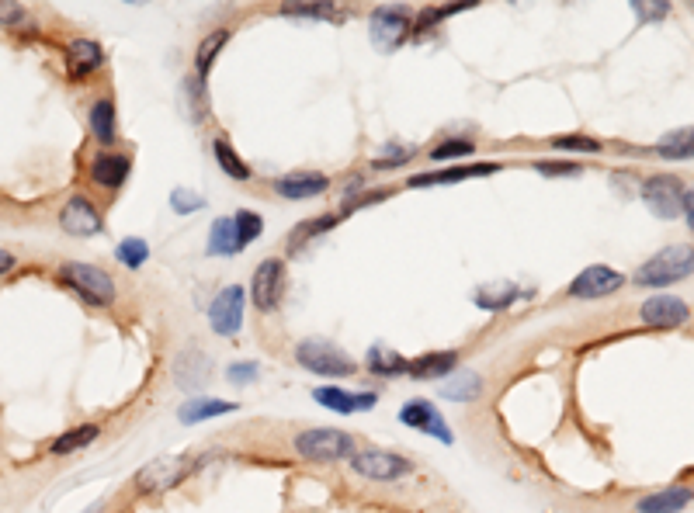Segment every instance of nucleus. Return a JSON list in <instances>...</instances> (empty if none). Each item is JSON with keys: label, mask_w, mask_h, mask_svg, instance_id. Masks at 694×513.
Instances as JSON below:
<instances>
[{"label": "nucleus", "mask_w": 694, "mask_h": 513, "mask_svg": "<svg viewBox=\"0 0 694 513\" xmlns=\"http://www.w3.org/2000/svg\"><path fill=\"white\" fill-rule=\"evenodd\" d=\"M393 198V188H379V191H358V195H351V198H344V205H341V219H347V215H354V212H361V208H372V205H382V202H389Z\"/></svg>", "instance_id": "nucleus-42"}, {"label": "nucleus", "mask_w": 694, "mask_h": 513, "mask_svg": "<svg viewBox=\"0 0 694 513\" xmlns=\"http://www.w3.org/2000/svg\"><path fill=\"white\" fill-rule=\"evenodd\" d=\"M472 4H445V7H427V11H420L417 18H413V35H424L427 28H434V25H441L445 18H455V14H462V11H469Z\"/></svg>", "instance_id": "nucleus-37"}, {"label": "nucleus", "mask_w": 694, "mask_h": 513, "mask_svg": "<svg viewBox=\"0 0 694 513\" xmlns=\"http://www.w3.org/2000/svg\"><path fill=\"white\" fill-rule=\"evenodd\" d=\"M330 177L323 170H289V174L275 177L271 191L285 202H309V198H320L330 191Z\"/></svg>", "instance_id": "nucleus-13"}, {"label": "nucleus", "mask_w": 694, "mask_h": 513, "mask_svg": "<svg viewBox=\"0 0 694 513\" xmlns=\"http://www.w3.org/2000/svg\"><path fill=\"white\" fill-rule=\"evenodd\" d=\"M622 288H625L622 271H615V267H608V264H590L566 285V299L597 302V299H608V295L622 292Z\"/></svg>", "instance_id": "nucleus-11"}, {"label": "nucleus", "mask_w": 694, "mask_h": 513, "mask_svg": "<svg viewBox=\"0 0 694 513\" xmlns=\"http://www.w3.org/2000/svg\"><path fill=\"white\" fill-rule=\"evenodd\" d=\"M521 295L524 292H521L518 285H500V292H493V288H479V292H476V306L479 309H490V312H500V309L514 306Z\"/></svg>", "instance_id": "nucleus-36"}, {"label": "nucleus", "mask_w": 694, "mask_h": 513, "mask_svg": "<svg viewBox=\"0 0 694 513\" xmlns=\"http://www.w3.org/2000/svg\"><path fill=\"white\" fill-rule=\"evenodd\" d=\"M347 468H351L358 479L379 482V486L410 479V475L417 472V465H413L410 458L396 455V451H386V448H358L351 455V462H347Z\"/></svg>", "instance_id": "nucleus-5"}, {"label": "nucleus", "mask_w": 694, "mask_h": 513, "mask_svg": "<svg viewBox=\"0 0 694 513\" xmlns=\"http://www.w3.org/2000/svg\"><path fill=\"white\" fill-rule=\"evenodd\" d=\"M632 11L639 14V21H663L670 14V4L667 0H656V4H642V0H636Z\"/></svg>", "instance_id": "nucleus-46"}, {"label": "nucleus", "mask_w": 694, "mask_h": 513, "mask_svg": "<svg viewBox=\"0 0 694 513\" xmlns=\"http://www.w3.org/2000/svg\"><path fill=\"white\" fill-rule=\"evenodd\" d=\"M476 153V143L465 136H448L441 139V143H434L431 150H427V160L434 163H448V160H469V156Z\"/></svg>", "instance_id": "nucleus-34"}, {"label": "nucleus", "mask_w": 694, "mask_h": 513, "mask_svg": "<svg viewBox=\"0 0 694 513\" xmlns=\"http://www.w3.org/2000/svg\"><path fill=\"white\" fill-rule=\"evenodd\" d=\"M56 222L66 236H77V240H91V236L105 233V219H101V208L91 202L87 195H70L56 212Z\"/></svg>", "instance_id": "nucleus-10"}, {"label": "nucleus", "mask_w": 694, "mask_h": 513, "mask_svg": "<svg viewBox=\"0 0 694 513\" xmlns=\"http://www.w3.org/2000/svg\"><path fill=\"white\" fill-rule=\"evenodd\" d=\"M313 399L323 406V410L351 416V413L375 410L379 392H347V389H341V385H323V389H313Z\"/></svg>", "instance_id": "nucleus-19"}, {"label": "nucleus", "mask_w": 694, "mask_h": 513, "mask_svg": "<svg viewBox=\"0 0 694 513\" xmlns=\"http://www.w3.org/2000/svg\"><path fill=\"white\" fill-rule=\"evenodd\" d=\"M459 371V351H434V354H417L406 364V375L417 382H445L448 375Z\"/></svg>", "instance_id": "nucleus-21"}, {"label": "nucleus", "mask_w": 694, "mask_h": 513, "mask_svg": "<svg viewBox=\"0 0 694 513\" xmlns=\"http://www.w3.org/2000/svg\"><path fill=\"white\" fill-rule=\"evenodd\" d=\"M292 451L309 465H337L351 462V455L358 451V441L341 427H306L292 437Z\"/></svg>", "instance_id": "nucleus-2"}, {"label": "nucleus", "mask_w": 694, "mask_h": 513, "mask_svg": "<svg viewBox=\"0 0 694 513\" xmlns=\"http://www.w3.org/2000/svg\"><path fill=\"white\" fill-rule=\"evenodd\" d=\"M694 274V243H670L656 250L649 260H642L632 274V285L639 288H667Z\"/></svg>", "instance_id": "nucleus-3"}, {"label": "nucleus", "mask_w": 694, "mask_h": 513, "mask_svg": "<svg viewBox=\"0 0 694 513\" xmlns=\"http://www.w3.org/2000/svg\"><path fill=\"white\" fill-rule=\"evenodd\" d=\"M212 375V361L202 351H181L174 358V385L177 389H198Z\"/></svg>", "instance_id": "nucleus-23"}, {"label": "nucleus", "mask_w": 694, "mask_h": 513, "mask_svg": "<svg viewBox=\"0 0 694 513\" xmlns=\"http://www.w3.org/2000/svg\"><path fill=\"white\" fill-rule=\"evenodd\" d=\"M694 503V489L691 486H667L656 489V493L642 496L636 503L639 513H681Z\"/></svg>", "instance_id": "nucleus-24"}, {"label": "nucleus", "mask_w": 694, "mask_h": 513, "mask_svg": "<svg viewBox=\"0 0 694 513\" xmlns=\"http://www.w3.org/2000/svg\"><path fill=\"white\" fill-rule=\"evenodd\" d=\"M14 267H18V254H11V250L0 247V278H4V274H11Z\"/></svg>", "instance_id": "nucleus-48"}, {"label": "nucleus", "mask_w": 694, "mask_h": 513, "mask_svg": "<svg viewBox=\"0 0 694 513\" xmlns=\"http://www.w3.org/2000/svg\"><path fill=\"white\" fill-rule=\"evenodd\" d=\"M406 364L410 361H406L403 354L386 351V347H372L365 358V368L372 371L375 378H400V375H406Z\"/></svg>", "instance_id": "nucleus-33"}, {"label": "nucleus", "mask_w": 694, "mask_h": 513, "mask_svg": "<svg viewBox=\"0 0 694 513\" xmlns=\"http://www.w3.org/2000/svg\"><path fill=\"white\" fill-rule=\"evenodd\" d=\"M417 156V146H386L379 156L372 160V170H379V174H389V170H403L406 163Z\"/></svg>", "instance_id": "nucleus-40"}, {"label": "nucleus", "mask_w": 694, "mask_h": 513, "mask_svg": "<svg viewBox=\"0 0 694 513\" xmlns=\"http://www.w3.org/2000/svg\"><path fill=\"white\" fill-rule=\"evenodd\" d=\"M243 309H247V288L226 285L209 302V326L216 337H236L243 326Z\"/></svg>", "instance_id": "nucleus-12"}, {"label": "nucleus", "mask_w": 694, "mask_h": 513, "mask_svg": "<svg viewBox=\"0 0 694 513\" xmlns=\"http://www.w3.org/2000/svg\"><path fill=\"white\" fill-rule=\"evenodd\" d=\"M684 191H688V184H681V177L674 174H653L639 184V198L663 222H674L684 215Z\"/></svg>", "instance_id": "nucleus-7"}, {"label": "nucleus", "mask_w": 694, "mask_h": 513, "mask_svg": "<svg viewBox=\"0 0 694 513\" xmlns=\"http://www.w3.org/2000/svg\"><path fill=\"white\" fill-rule=\"evenodd\" d=\"M341 222V215L337 212H327V215H313V219H302L295 222V229L289 233V240H285V250L289 254H299L302 247H309V243H316L320 236H327L330 229Z\"/></svg>", "instance_id": "nucleus-25"}, {"label": "nucleus", "mask_w": 694, "mask_h": 513, "mask_svg": "<svg viewBox=\"0 0 694 513\" xmlns=\"http://www.w3.org/2000/svg\"><path fill=\"white\" fill-rule=\"evenodd\" d=\"M115 257H118V264H125L129 271H139V267L150 260V243L139 240V236H129V240L118 243Z\"/></svg>", "instance_id": "nucleus-39"}, {"label": "nucleus", "mask_w": 694, "mask_h": 513, "mask_svg": "<svg viewBox=\"0 0 694 513\" xmlns=\"http://www.w3.org/2000/svg\"><path fill=\"white\" fill-rule=\"evenodd\" d=\"M233 222H236V236H240L243 250L250 247V243L257 240V236L264 233V219L257 212H250V208H236L233 212Z\"/></svg>", "instance_id": "nucleus-41"}, {"label": "nucleus", "mask_w": 694, "mask_h": 513, "mask_svg": "<svg viewBox=\"0 0 694 513\" xmlns=\"http://www.w3.org/2000/svg\"><path fill=\"white\" fill-rule=\"evenodd\" d=\"M25 7L21 4H0V25L4 28H21L25 25Z\"/></svg>", "instance_id": "nucleus-47"}, {"label": "nucleus", "mask_w": 694, "mask_h": 513, "mask_svg": "<svg viewBox=\"0 0 694 513\" xmlns=\"http://www.w3.org/2000/svg\"><path fill=\"white\" fill-rule=\"evenodd\" d=\"M184 98H188L191 122H205V115H209V91H205L202 77H195V73L184 77Z\"/></svg>", "instance_id": "nucleus-35"}, {"label": "nucleus", "mask_w": 694, "mask_h": 513, "mask_svg": "<svg viewBox=\"0 0 694 513\" xmlns=\"http://www.w3.org/2000/svg\"><path fill=\"white\" fill-rule=\"evenodd\" d=\"M486 382L479 371L472 368H459L455 375H448L445 382H441V399H448V403H476L479 396H483Z\"/></svg>", "instance_id": "nucleus-22"}, {"label": "nucleus", "mask_w": 694, "mask_h": 513, "mask_svg": "<svg viewBox=\"0 0 694 513\" xmlns=\"http://www.w3.org/2000/svg\"><path fill=\"white\" fill-rule=\"evenodd\" d=\"M101 437L98 423H80V427H70L66 434H59L53 444H49V455L53 458H66V455H77V451L91 448L94 441Z\"/></svg>", "instance_id": "nucleus-28"}, {"label": "nucleus", "mask_w": 694, "mask_h": 513, "mask_svg": "<svg viewBox=\"0 0 694 513\" xmlns=\"http://www.w3.org/2000/svg\"><path fill=\"white\" fill-rule=\"evenodd\" d=\"M639 319L653 330H677V326H688L691 306L677 295H653L639 306Z\"/></svg>", "instance_id": "nucleus-15"}, {"label": "nucleus", "mask_w": 694, "mask_h": 513, "mask_svg": "<svg viewBox=\"0 0 694 513\" xmlns=\"http://www.w3.org/2000/svg\"><path fill=\"white\" fill-rule=\"evenodd\" d=\"M653 153L660 156V160H694V129H674L667 132L663 139H656L653 143Z\"/></svg>", "instance_id": "nucleus-30"}, {"label": "nucleus", "mask_w": 694, "mask_h": 513, "mask_svg": "<svg viewBox=\"0 0 694 513\" xmlns=\"http://www.w3.org/2000/svg\"><path fill=\"white\" fill-rule=\"evenodd\" d=\"M531 170H538L542 177H580L583 174V163L577 160H535Z\"/></svg>", "instance_id": "nucleus-43"}, {"label": "nucleus", "mask_w": 694, "mask_h": 513, "mask_svg": "<svg viewBox=\"0 0 694 513\" xmlns=\"http://www.w3.org/2000/svg\"><path fill=\"white\" fill-rule=\"evenodd\" d=\"M368 35H372L375 49L396 52L413 35V14L396 4L375 7L372 18H368Z\"/></svg>", "instance_id": "nucleus-9"}, {"label": "nucleus", "mask_w": 694, "mask_h": 513, "mask_svg": "<svg viewBox=\"0 0 694 513\" xmlns=\"http://www.w3.org/2000/svg\"><path fill=\"white\" fill-rule=\"evenodd\" d=\"M278 11L285 14V18H313V21H330V25H341V21H347V7L341 4H282Z\"/></svg>", "instance_id": "nucleus-32"}, {"label": "nucleus", "mask_w": 694, "mask_h": 513, "mask_svg": "<svg viewBox=\"0 0 694 513\" xmlns=\"http://www.w3.org/2000/svg\"><path fill=\"white\" fill-rule=\"evenodd\" d=\"M205 254H209V257H236V254H243V243H240V236H236L233 215H219V219L212 222Z\"/></svg>", "instance_id": "nucleus-26"}, {"label": "nucleus", "mask_w": 694, "mask_h": 513, "mask_svg": "<svg viewBox=\"0 0 694 513\" xmlns=\"http://www.w3.org/2000/svg\"><path fill=\"white\" fill-rule=\"evenodd\" d=\"M212 156H216V163H219V170H223L230 181H240V184H247L250 177H254V170H250V163L243 160L240 153L233 150L226 139H212Z\"/></svg>", "instance_id": "nucleus-31"}, {"label": "nucleus", "mask_w": 694, "mask_h": 513, "mask_svg": "<svg viewBox=\"0 0 694 513\" xmlns=\"http://www.w3.org/2000/svg\"><path fill=\"white\" fill-rule=\"evenodd\" d=\"M549 146H552V150H559V153H587V156L604 150L601 139L583 136V132H570V136H552Z\"/></svg>", "instance_id": "nucleus-38"}, {"label": "nucleus", "mask_w": 694, "mask_h": 513, "mask_svg": "<svg viewBox=\"0 0 694 513\" xmlns=\"http://www.w3.org/2000/svg\"><path fill=\"white\" fill-rule=\"evenodd\" d=\"M171 208L177 215H195L198 208H205V198L195 195V191H188V188H174L171 191Z\"/></svg>", "instance_id": "nucleus-44"}, {"label": "nucleus", "mask_w": 694, "mask_h": 513, "mask_svg": "<svg viewBox=\"0 0 694 513\" xmlns=\"http://www.w3.org/2000/svg\"><path fill=\"white\" fill-rule=\"evenodd\" d=\"M226 46H230V28H212L195 49V77H202V80L209 77L212 66H216V59L223 56Z\"/></svg>", "instance_id": "nucleus-29"}, {"label": "nucleus", "mask_w": 694, "mask_h": 513, "mask_svg": "<svg viewBox=\"0 0 694 513\" xmlns=\"http://www.w3.org/2000/svg\"><path fill=\"white\" fill-rule=\"evenodd\" d=\"M87 174H91V181L98 184L101 191L115 195V191H122L125 181H129L132 156L122 153V150H98L91 156V167H87Z\"/></svg>", "instance_id": "nucleus-14"}, {"label": "nucleus", "mask_w": 694, "mask_h": 513, "mask_svg": "<svg viewBox=\"0 0 694 513\" xmlns=\"http://www.w3.org/2000/svg\"><path fill=\"white\" fill-rule=\"evenodd\" d=\"M240 406L230 403V399H191L177 410V420L184 427H195V423H205V420H216V416H230L236 413Z\"/></svg>", "instance_id": "nucleus-27"}, {"label": "nucleus", "mask_w": 694, "mask_h": 513, "mask_svg": "<svg viewBox=\"0 0 694 513\" xmlns=\"http://www.w3.org/2000/svg\"><path fill=\"white\" fill-rule=\"evenodd\" d=\"M195 458L191 455H167L157 458V462L143 465L132 479V489L139 496H160V493H171V489L181 486L191 472H195Z\"/></svg>", "instance_id": "nucleus-6"}, {"label": "nucleus", "mask_w": 694, "mask_h": 513, "mask_svg": "<svg viewBox=\"0 0 694 513\" xmlns=\"http://www.w3.org/2000/svg\"><path fill=\"white\" fill-rule=\"evenodd\" d=\"M105 66V49L98 39H70L66 46V77L70 80H87Z\"/></svg>", "instance_id": "nucleus-18"}, {"label": "nucleus", "mask_w": 694, "mask_h": 513, "mask_svg": "<svg viewBox=\"0 0 694 513\" xmlns=\"http://www.w3.org/2000/svg\"><path fill=\"white\" fill-rule=\"evenodd\" d=\"M87 129H91V139L98 143V150H112L118 143V111L108 94L91 101V108H87Z\"/></svg>", "instance_id": "nucleus-20"}, {"label": "nucleus", "mask_w": 694, "mask_h": 513, "mask_svg": "<svg viewBox=\"0 0 694 513\" xmlns=\"http://www.w3.org/2000/svg\"><path fill=\"white\" fill-rule=\"evenodd\" d=\"M56 278H59V285L70 288L73 295H80V299L94 309H112L118 302L115 278L98 264H87V260H63Z\"/></svg>", "instance_id": "nucleus-1"}, {"label": "nucleus", "mask_w": 694, "mask_h": 513, "mask_svg": "<svg viewBox=\"0 0 694 513\" xmlns=\"http://www.w3.org/2000/svg\"><path fill=\"white\" fill-rule=\"evenodd\" d=\"M285 288H289V267L282 257H264L254 267V278H250V302L261 312H278L285 299Z\"/></svg>", "instance_id": "nucleus-8"}, {"label": "nucleus", "mask_w": 694, "mask_h": 513, "mask_svg": "<svg viewBox=\"0 0 694 513\" xmlns=\"http://www.w3.org/2000/svg\"><path fill=\"white\" fill-rule=\"evenodd\" d=\"M257 375H261V364L257 361H236L226 368V378H230L233 385H250V382H257Z\"/></svg>", "instance_id": "nucleus-45"}, {"label": "nucleus", "mask_w": 694, "mask_h": 513, "mask_svg": "<svg viewBox=\"0 0 694 513\" xmlns=\"http://www.w3.org/2000/svg\"><path fill=\"white\" fill-rule=\"evenodd\" d=\"M400 423H403V427H410V430H420V434L438 437L441 444H452V441H455L452 427H448L445 416L434 410L431 399H410V403H403Z\"/></svg>", "instance_id": "nucleus-16"}, {"label": "nucleus", "mask_w": 694, "mask_h": 513, "mask_svg": "<svg viewBox=\"0 0 694 513\" xmlns=\"http://www.w3.org/2000/svg\"><path fill=\"white\" fill-rule=\"evenodd\" d=\"M684 222H688L691 233H694V184L684 191Z\"/></svg>", "instance_id": "nucleus-49"}, {"label": "nucleus", "mask_w": 694, "mask_h": 513, "mask_svg": "<svg viewBox=\"0 0 694 513\" xmlns=\"http://www.w3.org/2000/svg\"><path fill=\"white\" fill-rule=\"evenodd\" d=\"M295 361L316 378H351L358 371V361H351L334 340L306 337L295 344Z\"/></svg>", "instance_id": "nucleus-4"}, {"label": "nucleus", "mask_w": 694, "mask_h": 513, "mask_svg": "<svg viewBox=\"0 0 694 513\" xmlns=\"http://www.w3.org/2000/svg\"><path fill=\"white\" fill-rule=\"evenodd\" d=\"M490 174H500V163H452V167L413 174L406 181V188H438V184H459L469 181V177H490Z\"/></svg>", "instance_id": "nucleus-17"}]
</instances>
